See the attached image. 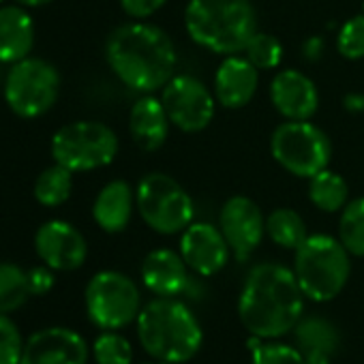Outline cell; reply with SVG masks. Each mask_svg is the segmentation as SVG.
Returning a JSON list of instances; mask_svg holds the SVG:
<instances>
[{
    "instance_id": "obj_26",
    "label": "cell",
    "mask_w": 364,
    "mask_h": 364,
    "mask_svg": "<svg viewBox=\"0 0 364 364\" xmlns=\"http://www.w3.org/2000/svg\"><path fill=\"white\" fill-rule=\"evenodd\" d=\"M28 274L11 262H0V313H14L28 300Z\"/></svg>"
},
{
    "instance_id": "obj_31",
    "label": "cell",
    "mask_w": 364,
    "mask_h": 364,
    "mask_svg": "<svg viewBox=\"0 0 364 364\" xmlns=\"http://www.w3.org/2000/svg\"><path fill=\"white\" fill-rule=\"evenodd\" d=\"M24 336L16 321L0 313V364H20L24 353Z\"/></svg>"
},
{
    "instance_id": "obj_8",
    "label": "cell",
    "mask_w": 364,
    "mask_h": 364,
    "mask_svg": "<svg viewBox=\"0 0 364 364\" xmlns=\"http://www.w3.org/2000/svg\"><path fill=\"white\" fill-rule=\"evenodd\" d=\"M52 159L73 173L109 165L118 154V135L97 120H77L60 127L52 137Z\"/></svg>"
},
{
    "instance_id": "obj_25",
    "label": "cell",
    "mask_w": 364,
    "mask_h": 364,
    "mask_svg": "<svg viewBox=\"0 0 364 364\" xmlns=\"http://www.w3.org/2000/svg\"><path fill=\"white\" fill-rule=\"evenodd\" d=\"M266 234L274 245L283 249H291V251H296L309 238L304 219L291 208L272 210L266 217Z\"/></svg>"
},
{
    "instance_id": "obj_38",
    "label": "cell",
    "mask_w": 364,
    "mask_h": 364,
    "mask_svg": "<svg viewBox=\"0 0 364 364\" xmlns=\"http://www.w3.org/2000/svg\"><path fill=\"white\" fill-rule=\"evenodd\" d=\"M304 358H306V364H330L328 355H304Z\"/></svg>"
},
{
    "instance_id": "obj_12",
    "label": "cell",
    "mask_w": 364,
    "mask_h": 364,
    "mask_svg": "<svg viewBox=\"0 0 364 364\" xmlns=\"http://www.w3.org/2000/svg\"><path fill=\"white\" fill-rule=\"evenodd\" d=\"M35 251L46 266L58 272L77 270L88 257V245L82 232L60 219L39 225L35 234Z\"/></svg>"
},
{
    "instance_id": "obj_29",
    "label": "cell",
    "mask_w": 364,
    "mask_h": 364,
    "mask_svg": "<svg viewBox=\"0 0 364 364\" xmlns=\"http://www.w3.org/2000/svg\"><path fill=\"white\" fill-rule=\"evenodd\" d=\"M245 56L259 69V71H270L277 69L283 60V46L277 37L268 33H255L251 41L245 48Z\"/></svg>"
},
{
    "instance_id": "obj_4",
    "label": "cell",
    "mask_w": 364,
    "mask_h": 364,
    "mask_svg": "<svg viewBox=\"0 0 364 364\" xmlns=\"http://www.w3.org/2000/svg\"><path fill=\"white\" fill-rule=\"evenodd\" d=\"M185 28L198 46L232 56L257 33V14L251 0H189Z\"/></svg>"
},
{
    "instance_id": "obj_35",
    "label": "cell",
    "mask_w": 364,
    "mask_h": 364,
    "mask_svg": "<svg viewBox=\"0 0 364 364\" xmlns=\"http://www.w3.org/2000/svg\"><path fill=\"white\" fill-rule=\"evenodd\" d=\"M302 54L306 60H319L321 54H323V39L321 37H309L302 46Z\"/></svg>"
},
{
    "instance_id": "obj_41",
    "label": "cell",
    "mask_w": 364,
    "mask_h": 364,
    "mask_svg": "<svg viewBox=\"0 0 364 364\" xmlns=\"http://www.w3.org/2000/svg\"><path fill=\"white\" fill-rule=\"evenodd\" d=\"M3 3H5V0H0V5H3Z\"/></svg>"
},
{
    "instance_id": "obj_15",
    "label": "cell",
    "mask_w": 364,
    "mask_h": 364,
    "mask_svg": "<svg viewBox=\"0 0 364 364\" xmlns=\"http://www.w3.org/2000/svg\"><path fill=\"white\" fill-rule=\"evenodd\" d=\"M230 245L221 228L210 223H191L180 238V255L187 266L200 277H213L221 272L230 259Z\"/></svg>"
},
{
    "instance_id": "obj_36",
    "label": "cell",
    "mask_w": 364,
    "mask_h": 364,
    "mask_svg": "<svg viewBox=\"0 0 364 364\" xmlns=\"http://www.w3.org/2000/svg\"><path fill=\"white\" fill-rule=\"evenodd\" d=\"M343 107L351 114H364V92H349L343 97Z\"/></svg>"
},
{
    "instance_id": "obj_9",
    "label": "cell",
    "mask_w": 364,
    "mask_h": 364,
    "mask_svg": "<svg viewBox=\"0 0 364 364\" xmlns=\"http://www.w3.org/2000/svg\"><path fill=\"white\" fill-rule=\"evenodd\" d=\"M270 152L285 171L309 180L328 167L332 144L311 120H287L272 131Z\"/></svg>"
},
{
    "instance_id": "obj_27",
    "label": "cell",
    "mask_w": 364,
    "mask_h": 364,
    "mask_svg": "<svg viewBox=\"0 0 364 364\" xmlns=\"http://www.w3.org/2000/svg\"><path fill=\"white\" fill-rule=\"evenodd\" d=\"M338 240L349 255L364 257V198L347 202L338 219Z\"/></svg>"
},
{
    "instance_id": "obj_28",
    "label": "cell",
    "mask_w": 364,
    "mask_h": 364,
    "mask_svg": "<svg viewBox=\"0 0 364 364\" xmlns=\"http://www.w3.org/2000/svg\"><path fill=\"white\" fill-rule=\"evenodd\" d=\"M92 358L97 364H131L133 347L116 330H105L92 343Z\"/></svg>"
},
{
    "instance_id": "obj_22",
    "label": "cell",
    "mask_w": 364,
    "mask_h": 364,
    "mask_svg": "<svg viewBox=\"0 0 364 364\" xmlns=\"http://www.w3.org/2000/svg\"><path fill=\"white\" fill-rule=\"evenodd\" d=\"M294 332H296L298 349L304 355H328V358H332L338 349V343H341V334H338L336 326L332 321H328L326 317H319V315L302 317L296 323Z\"/></svg>"
},
{
    "instance_id": "obj_37",
    "label": "cell",
    "mask_w": 364,
    "mask_h": 364,
    "mask_svg": "<svg viewBox=\"0 0 364 364\" xmlns=\"http://www.w3.org/2000/svg\"><path fill=\"white\" fill-rule=\"evenodd\" d=\"M14 3L26 7V9H37V7H46V5L54 3V0H14Z\"/></svg>"
},
{
    "instance_id": "obj_11",
    "label": "cell",
    "mask_w": 364,
    "mask_h": 364,
    "mask_svg": "<svg viewBox=\"0 0 364 364\" xmlns=\"http://www.w3.org/2000/svg\"><path fill=\"white\" fill-rule=\"evenodd\" d=\"M161 101L169 122L185 133H200L215 118L217 99L208 86L193 75H173L161 88Z\"/></svg>"
},
{
    "instance_id": "obj_6",
    "label": "cell",
    "mask_w": 364,
    "mask_h": 364,
    "mask_svg": "<svg viewBox=\"0 0 364 364\" xmlns=\"http://www.w3.org/2000/svg\"><path fill=\"white\" fill-rule=\"evenodd\" d=\"M135 206L144 223L163 236L185 232L196 215L193 200L185 187L161 171H150L137 182Z\"/></svg>"
},
{
    "instance_id": "obj_18",
    "label": "cell",
    "mask_w": 364,
    "mask_h": 364,
    "mask_svg": "<svg viewBox=\"0 0 364 364\" xmlns=\"http://www.w3.org/2000/svg\"><path fill=\"white\" fill-rule=\"evenodd\" d=\"M259 86V69L247 56H228L215 73V99L228 109L251 103Z\"/></svg>"
},
{
    "instance_id": "obj_16",
    "label": "cell",
    "mask_w": 364,
    "mask_h": 364,
    "mask_svg": "<svg viewBox=\"0 0 364 364\" xmlns=\"http://www.w3.org/2000/svg\"><path fill=\"white\" fill-rule=\"evenodd\" d=\"M270 101L285 120H311L319 107V92L302 71L283 69L270 82Z\"/></svg>"
},
{
    "instance_id": "obj_3",
    "label": "cell",
    "mask_w": 364,
    "mask_h": 364,
    "mask_svg": "<svg viewBox=\"0 0 364 364\" xmlns=\"http://www.w3.org/2000/svg\"><path fill=\"white\" fill-rule=\"evenodd\" d=\"M144 351L161 362L185 364L202 347L204 332L193 311L176 298H154L137 315Z\"/></svg>"
},
{
    "instance_id": "obj_1",
    "label": "cell",
    "mask_w": 364,
    "mask_h": 364,
    "mask_svg": "<svg viewBox=\"0 0 364 364\" xmlns=\"http://www.w3.org/2000/svg\"><path fill=\"white\" fill-rule=\"evenodd\" d=\"M304 298L294 270L281 264H259L245 279L238 315L253 336L279 338L302 319Z\"/></svg>"
},
{
    "instance_id": "obj_5",
    "label": "cell",
    "mask_w": 364,
    "mask_h": 364,
    "mask_svg": "<svg viewBox=\"0 0 364 364\" xmlns=\"http://www.w3.org/2000/svg\"><path fill=\"white\" fill-rule=\"evenodd\" d=\"M294 272L306 298L328 302L336 298L349 281V251L338 238L313 234L296 249Z\"/></svg>"
},
{
    "instance_id": "obj_39",
    "label": "cell",
    "mask_w": 364,
    "mask_h": 364,
    "mask_svg": "<svg viewBox=\"0 0 364 364\" xmlns=\"http://www.w3.org/2000/svg\"><path fill=\"white\" fill-rule=\"evenodd\" d=\"M5 75H7V73L3 71V63H0V86H3V84H5Z\"/></svg>"
},
{
    "instance_id": "obj_23",
    "label": "cell",
    "mask_w": 364,
    "mask_h": 364,
    "mask_svg": "<svg viewBox=\"0 0 364 364\" xmlns=\"http://www.w3.org/2000/svg\"><path fill=\"white\" fill-rule=\"evenodd\" d=\"M71 191H73V171L60 163L46 167L37 176L35 187H33L35 200L46 208L63 206L71 198Z\"/></svg>"
},
{
    "instance_id": "obj_40",
    "label": "cell",
    "mask_w": 364,
    "mask_h": 364,
    "mask_svg": "<svg viewBox=\"0 0 364 364\" xmlns=\"http://www.w3.org/2000/svg\"><path fill=\"white\" fill-rule=\"evenodd\" d=\"M144 364H171V362H161V360H154V362H144Z\"/></svg>"
},
{
    "instance_id": "obj_32",
    "label": "cell",
    "mask_w": 364,
    "mask_h": 364,
    "mask_svg": "<svg viewBox=\"0 0 364 364\" xmlns=\"http://www.w3.org/2000/svg\"><path fill=\"white\" fill-rule=\"evenodd\" d=\"M251 364H306V358L298 347L283 343H262L253 349Z\"/></svg>"
},
{
    "instance_id": "obj_2",
    "label": "cell",
    "mask_w": 364,
    "mask_h": 364,
    "mask_svg": "<svg viewBox=\"0 0 364 364\" xmlns=\"http://www.w3.org/2000/svg\"><path fill=\"white\" fill-rule=\"evenodd\" d=\"M105 60L124 86L150 95L173 77L178 58L165 31L146 22H129L109 33Z\"/></svg>"
},
{
    "instance_id": "obj_33",
    "label": "cell",
    "mask_w": 364,
    "mask_h": 364,
    "mask_svg": "<svg viewBox=\"0 0 364 364\" xmlns=\"http://www.w3.org/2000/svg\"><path fill=\"white\" fill-rule=\"evenodd\" d=\"M56 270H52L50 266H35L31 268L26 274H28V289H31V296H46L52 291L54 283H56V277H54Z\"/></svg>"
},
{
    "instance_id": "obj_10",
    "label": "cell",
    "mask_w": 364,
    "mask_h": 364,
    "mask_svg": "<svg viewBox=\"0 0 364 364\" xmlns=\"http://www.w3.org/2000/svg\"><path fill=\"white\" fill-rule=\"evenodd\" d=\"M86 313L101 330H120L137 319L141 296L133 279L118 270L97 272L86 285Z\"/></svg>"
},
{
    "instance_id": "obj_24",
    "label": "cell",
    "mask_w": 364,
    "mask_h": 364,
    "mask_svg": "<svg viewBox=\"0 0 364 364\" xmlns=\"http://www.w3.org/2000/svg\"><path fill=\"white\" fill-rule=\"evenodd\" d=\"M347 182L328 167L309 178V200L321 213H338L347 206Z\"/></svg>"
},
{
    "instance_id": "obj_19",
    "label": "cell",
    "mask_w": 364,
    "mask_h": 364,
    "mask_svg": "<svg viewBox=\"0 0 364 364\" xmlns=\"http://www.w3.org/2000/svg\"><path fill=\"white\" fill-rule=\"evenodd\" d=\"M35 48V22L22 5H0V63L16 65Z\"/></svg>"
},
{
    "instance_id": "obj_20",
    "label": "cell",
    "mask_w": 364,
    "mask_h": 364,
    "mask_svg": "<svg viewBox=\"0 0 364 364\" xmlns=\"http://www.w3.org/2000/svg\"><path fill=\"white\" fill-rule=\"evenodd\" d=\"M169 124L171 122L161 99L152 95H144L133 103L129 114V131L133 141L141 150L146 152L159 150L169 135Z\"/></svg>"
},
{
    "instance_id": "obj_13",
    "label": "cell",
    "mask_w": 364,
    "mask_h": 364,
    "mask_svg": "<svg viewBox=\"0 0 364 364\" xmlns=\"http://www.w3.org/2000/svg\"><path fill=\"white\" fill-rule=\"evenodd\" d=\"M219 228L236 259L242 262L259 247L266 234V219L251 198L234 196L221 208Z\"/></svg>"
},
{
    "instance_id": "obj_21",
    "label": "cell",
    "mask_w": 364,
    "mask_h": 364,
    "mask_svg": "<svg viewBox=\"0 0 364 364\" xmlns=\"http://www.w3.org/2000/svg\"><path fill=\"white\" fill-rule=\"evenodd\" d=\"M133 206H135V191L129 187V182L112 180L99 191L92 204V219L103 232L118 234L129 225Z\"/></svg>"
},
{
    "instance_id": "obj_17",
    "label": "cell",
    "mask_w": 364,
    "mask_h": 364,
    "mask_svg": "<svg viewBox=\"0 0 364 364\" xmlns=\"http://www.w3.org/2000/svg\"><path fill=\"white\" fill-rule=\"evenodd\" d=\"M141 283L159 298H176L191 287L189 266L171 249H154L144 257Z\"/></svg>"
},
{
    "instance_id": "obj_14",
    "label": "cell",
    "mask_w": 364,
    "mask_h": 364,
    "mask_svg": "<svg viewBox=\"0 0 364 364\" xmlns=\"http://www.w3.org/2000/svg\"><path fill=\"white\" fill-rule=\"evenodd\" d=\"M88 345L71 328L52 326L28 336L20 364H86Z\"/></svg>"
},
{
    "instance_id": "obj_30",
    "label": "cell",
    "mask_w": 364,
    "mask_h": 364,
    "mask_svg": "<svg viewBox=\"0 0 364 364\" xmlns=\"http://www.w3.org/2000/svg\"><path fill=\"white\" fill-rule=\"evenodd\" d=\"M336 50L347 60L364 58V14L345 22L336 35Z\"/></svg>"
},
{
    "instance_id": "obj_34",
    "label": "cell",
    "mask_w": 364,
    "mask_h": 364,
    "mask_svg": "<svg viewBox=\"0 0 364 364\" xmlns=\"http://www.w3.org/2000/svg\"><path fill=\"white\" fill-rule=\"evenodd\" d=\"M167 0H120L122 11L133 20H146L154 16Z\"/></svg>"
},
{
    "instance_id": "obj_7",
    "label": "cell",
    "mask_w": 364,
    "mask_h": 364,
    "mask_svg": "<svg viewBox=\"0 0 364 364\" xmlns=\"http://www.w3.org/2000/svg\"><path fill=\"white\" fill-rule=\"evenodd\" d=\"M3 95L7 107L20 118H39L48 114L60 95V73L43 58H24L5 75Z\"/></svg>"
}]
</instances>
